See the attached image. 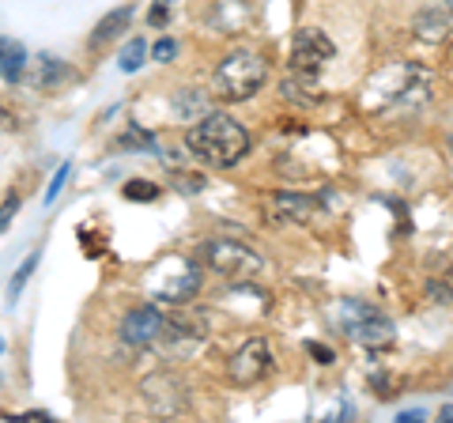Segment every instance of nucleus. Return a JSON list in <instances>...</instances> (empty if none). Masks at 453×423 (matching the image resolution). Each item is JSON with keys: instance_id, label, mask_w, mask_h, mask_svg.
Returning a JSON list of instances; mask_svg holds the SVG:
<instances>
[{"instance_id": "nucleus-1", "label": "nucleus", "mask_w": 453, "mask_h": 423, "mask_svg": "<svg viewBox=\"0 0 453 423\" xmlns=\"http://www.w3.org/2000/svg\"><path fill=\"white\" fill-rule=\"evenodd\" d=\"M186 148L193 159H201L208 166H234L250 155V133L226 114H204L189 129Z\"/></svg>"}, {"instance_id": "nucleus-2", "label": "nucleus", "mask_w": 453, "mask_h": 423, "mask_svg": "<svg viewBox=\"0 0 453 423\" xmlns=\"http://www.w3.org/2000/svg\"><path fill=\"white\" fill-rule=\"evenodd\" d=\"M427 95H431V73H423L416 65H393L366 83V106L371 110H381L389 103L419 106Z\"/></svg>"}, {"instance_id": "nucleus-3", "label": "nucleus", "mask_w": 453, "mask_h": 423, "mask_svg": "<svg viewBox=\"0 0 453 423\" xmlns=\"http://www.w3.org/2000/svg\"><path fill=\"white\" fill-rule=\"evenodd\" d=\"M265 80H268V61L250 50H234L219 61L211 88H216V98H223V103H246V98H253L265 88Z\"/></svg>"}, {"instance_id": "nucleus-4", "label": "nucleus", "mask_w": 453, "mask_h": 423, "mask_svg": "<svg viewBox=\"0 0 453 423\" xmlns=\"http://www.w3.org/2000/svg\"><path fill=\"white\" fill-rule=\"evenodd\" d=\"M201 291V269L189 258H166L148 273V295L159 306H186Z\"/></svg>"}, {"instance_id": "nucleus-5", "label": "nucleus", "mask_w": 453, "mask_h": 423, "mask_svg": "<svg viewBox=\"0 0 453 423\" xmlns=\"http://www.w3.org/2000/svg\"><path fill=\"white\" fill-rule=\"evenodd\" d=\"M204 261L226 284H246V280H257L265 273V258L257 250H250L246 242H238V238H208Z\"/></svg>"}, {"instance_id": "nucleus-6", "label": "nucleus", "mask_w": 453, "mask_h": 423, "mask_svg": "<svg viewBox=\"0 0 453 423\" xmlns=\"http://www.w3.org/2000/svg\"><path fill=\"white\" fill-rule=\"evenodd\" d=\"M273 344L265 341V336H253V341H246L242 348L231 356V363H226V378H231L234 386H257L261 378L273 371Z\"/></svg>"}, {"instance_id": "nucleus-7", "label": "nucleus", "mask_w": 453, "mask_h": 423, "mask_svg": "<svg viewBox=\"0 0 453 423\" xmlns=\"http://www.w3.org/2000/svg\"><path fill=\"white\" fill-rule=\"evenodd\" d=\"M329 58H336V46L333 38L318 31V27H306V31L295 35V46H291V73L299 76H318Z\"/></svg>"}, {"instance_id": "nucleus-8", "label": "nucleus", "mask_w": 453, "mask_h": 423, "mask_svg": "<svg viewBox=\"0 0 453 423\" xmlns=\"http://www.w3.org/2000/svg\"><path fill=\"white\" fill-rule=\"evenodd\" d=\"M268 223H288V227H299V223H314L321 216V201L318 196H306V193H273L268 196V208H265Z\"/></svg>"}, {"instance_id": "nucleus-9", "label": "nucleus", "mask_w": 453, "mask_h": 423, "mask_svg": "<svg viewBox=\"0 0 453 423\" xmlns=\"http://www.w3.org/2000/svg\"><path fill=\"white\" fill-rule=\"evenodd\" d=\"M163 310H159V303H144V306H136V310H129L125 314V321H121V341L125 344H151V341H159L163 336Z\"/></svg>"}, {"instance_id": "nucleus-10", "label": "nucleus", "mask_w": 453, "mask_h": 423, "mask_svg": "<svg viewBox=\"0 0 453 423\" xmlns=\"http://www.w3.org/2000/svg\"><path fill=\"white\" fill-rule=\"evenodd\" d=\"M144 397L151 404V412H159V416L186 412V389H181L174 374H151L144 382Z\"/></svg>"}, {"instance_id": "nucleus-11", "label": "nucleus", "mask_w": 453, "mask_h": 423, "mask_svg": "<svg viewBox=\"0 0 453 423\" xmlns=\"http://www.w3.org/2000/svg\"><path fill=\"white\" fill-rule=\"evenodd\" d=\"M348 336H351V341H356V344H363V348H389V344L396 341L393 326H389V321L378 314V310H374V314H366V318H363L359 326L351 329Z\"/></svg>"}, {"instance_id": "nucleus-12", "label": "nucleus", "mask_w": 453, "mask_h": 423, "mask_svg": "<svg viewBox=\"0 0 453 423\" xmlns=\"http://www.w3.org/2000/svg\"><path fill=\"white\" fill-rule=\"evenodd\" d=\"M412 35H416L419 42H427V46H438V42H446V35H449V12L423 8L419 16L412 19Z\"/></svg>"}, {"instance_id": "nucleus-13", "label": "nucleus", "mask_w": 453, "mask_h": 423, "mask_svg": "<svg viewBox=\"0 0 453 423\" xmlns=\"http://www.w3.org/2000/svg\"><path fill=\"white\" fill-rule=\"evenodd\" d=\"M27 73V50L16 38H0V80L16 83Z\"/></svg>"}, {"instance_id": "nucleus-14", "label": "nucleus", "mask_w": 453, "mask_h": 423, "mask_svg": "<svg viewBox=\"0 0 453 423\" xmlns=\"http://www.w3.org/2000/svg\"><path fill=\"white\" fill-rule=\"evenodd\" d=\"M310 80H314V76H299V73H295V76H288L280 83V95L288 98V103H295V106H318L321 91L310 88Z\"/></svg>"}, {"instance_id": "nucleus-15", "label": "nucleus", "mask_w": 453, "mask_h": 423, "mask_svg": "<svg viewBox=\"0 0 453 423\" xmlns=\"http://www.w3.org/2000/svg\"><path fill=\"white\" fill-rule=\"evenodd\" d=\"M129 23H133V12H129V8H118V12H110V16H106L103 23L95 27V35H91V46L98 50V46H103V42L118 38V35H121V31H125V27H129Z\"/></svg>"}, {"instance_id": "nucleus-16", "label": "nucleus", "mask_w": 453, "mask_h": 423, "mask_svg": "<svg viewBox=\"0 0 453 423\" xmlns=\"http://www.w3.org/2000/svg\"><path fill=\"white\" fill-rule=\"evenodd\" d=\"M68 76V68L61 65V61H57V58H42L38 61V76H35V83H38V88H53V83L57 80H65Z\"/></svg>"}, {"instance_id": "nucleus-17", "label": "nucleus", "mask_w": 453, "mask_h": 423, "mask_svg": "<svg viewBox=\"0 0 453 423\" xmlns=\"http://www.w3.org/2000/svg\"><path fill=\"white\" fill-rule=\"evenodd\" d=\"M144 61H148V42L144 38H133L129 46L121 50V68H125V73H136Z\"/></svg>"}, {"instance_id": "nucleus-18", "label": "nucleus", "mask_w": 453, "mask_h": 423, "mask_svg": "<svg viewBox=\"0 0 453 423\" xmlns=\"http://www.w3.org/2000/svg\"><path fill=\"white\" fill-rule=\"evenodd\" d=\"M371 393L374 397H381V401H389V397H396V386H401V378L396 374H378V378H371Z\"/></svg>"}, {"instance_id": "nucleus-19", "label": "nucleus", "mask_w": 453, "mask_h": 423, "mask_svg": "<svg viewBox=\"0 0 453 423\" xmlns=\"http://www.w3.org/2000/svg\"><path fill=\"white\" fill-rule=\"evenodd\" d=\"M35 269H38V253H31V258H27V261L19 265V273L12 276V299H16V295L23 291V284H27V280L35 276Z\"/></svg>"}, {"instance_id": "nucleus-20", "label": "nucleus", "mask_w": 453, "mask_h": 423, "mask_svg": "<svg viewBox=\"0 0 453 423\" xmlns=\"http://www.w3.org/2000/svg\"><path fill=\"white\" fill-rule=\"evenodd\" d=\"M125 196H129V201H155V196H159V186H151V181H129V186H125Z\"/></svg>"}, {"instance_id": "nucleus-21", "label": "nucleus", "mask_w": 453, "mask_h": 423, "mask_svg": "<svg viewBox=\"0 0 453 423\" xmlns=\"http://www.w3.org/2000/svg\"><path fill=\"white\" fill-rule=\"evenodd\" d=\"M129 144H136L140 151H148V148H155V140H151L144 129H129V133H125V136L118 140V148H125V151H129ZM136 148H133V151H136Z\"/></svg>"}, {"instance_id": "nucleus-22", "label": "nucleus", "mask_w": 453, "mask_h": 423, "mask_svg": "<svg viewBox=\"0 0 453 423\" xmlns=\"http://www.w3.org/2000/svg\"><path fill=\"white\" fill-rule=\"evenodd\" d=\"M306 351H310V359H314L318 366H333V363H336V351H333L329 344H318V341H310V344H306Z\"/></svg>"}, {"instance_id": "nucleus-23", "label": "nucleus", "mask_w": 453, "mask_h": 423, "mask_svg": "<svg viewBox=\"0 0 453 423\" xmlns=\"http://www.w3.org/2000/svg\"><path fill=\"white\" fill-rule=\"evenodd\" d=\"M68 171H73V166H68V163H61V166H57V174H53L50 189H46V204H53L57 196H61V189H65V178H68Z\"/></svg>"}, {"instance_id": "nucleus-24", "label": "nucleus", "mask_w": 453, "mask_h": 423, "mask_svg": "<svg viewBox=\"0 0 453 423\" xmlns=\"http://www.w3.org/2000/svg\"><path fill=\"white\" fill-rule=\"evenodd\" d=\"M151 53H155V61H163V65H166V61H174V58H178V42H174V38H159Z\"/></svg>"}, {"instance_id": "nucleus-25", "label": "nucleus", "mask_w": 453, "mask_h": 423, "mask_svg": "<svg viewBox=\"0 0 453 423\" xmlns=\"http://www.w3.org/2000/svg\"><path fill=\"white\" fill-rule=\"evenodd\" d=\"M16 212H19V196H8V201H4V204H0V231H4V227H8V219H12V216H16Z\"/></svg>"}, {"instance_id": "nucleus-26", "label": "nucleus", "mask_w": 453, "mask_h": 423, "mask_svg": "<svg viewBox=\"0 0 453 423\" xmlns=\"http://www.w3.org/2000/svg\"><path fill=\"white\" fill-rule=\"evenodd\" d=\"M427 295H431V303H453V288H446V284H431L427 288Z\"/></svg>"}, {"instance_id": "nucleus-27", "label": "nucleus", "mask_w": 453, "mask_h": 423, "mask_svg": "<svg viewBox=\"0 0 453 423\" xmlns=\"http://www.w3.org/2000/svg\"><path fill=\"white\" fill-rule=\"evenodd\" d=\"M148 19H151V27H163V23L170 19V8H163V4H155V8H151V16H148Z\"/></svg>"}, {"instance_id": "nucleus-28", "label": "nucleus", "mask_w": 453, "mask_h": 423, "mask_svg": "<svg viewBox=\"0 0 453 423\" xmlns=\"http://www.w3.org/2000/svg\"><path fill=\"white\" fill-rule=\"evenodd\" d=\"M396 419H401V423H423V419H427V412H423V408H412V412H401Z\"/></svg>"}, {"instance_id": "nucleus-29", "label": "nucleus", "mask_w": 453, "mask_h": 423, "mask_svg": "<svg viewBox=\"0 0 453 423\" xmlns=\"http://www.w3.org/2000/svg\"><path fill=\"white\" fill-rule=\"evenodd\" d=\"M0 129H16V118H12L4 106H0Z\"/></svg>"}, {"instance_id": "nucleus-30", "label": "nucleus", "mask_w": 453, "mask_h": 423, "mask_svg": "<svg viewBox=\"0 0 453 423\" xmlns=\"http://www.w3.org/2000/svg\"><path fill=\"white\" fill-rule=\"evenodd\" d=\"M23 423H38V419H50V412H27V416H19Z\"/></svg>"}, {"instance_id": "nucleus-31", "label": "nucleus", "mask_w": 453, "mask_h": 423, "mask_svg": "<svg viewBox=\"0 0 453 423\" xmlns=\"http://www.w3.org/2000/svg\"><path fill=\"white\" fill-rule=\"evenodd\" d=\"M438 416H442L446 423H453V404H446V408H442V412H438Z\"/></svg>"}, {"instance_id": "nucleus-32", "label": "nucleus", "mask_w": 453, "mask_h": 423, "mask_svg": "<svg viewBox=\"0 0 453 423\" xmlns=\"http://www.w3.org/2000/svg\"><path fill=\"white\" fill-rule=\"evenodd\" d=\"M155 4H163V8H170V4H174V0H155Z\"/></svg>"}, {"instance_id": "nucleus-33", "label": "nucleus", "mask_w": 453, "mask_h": 423, "mask_svg": "<svg viewBox=\"0 0 453 423\" xmlns=\"http://www.w3.org/2000/svg\"><path fill=\"white\" fill-rule=\"evenodd\" d=\"M446 12H453V0H446Z\"/></svg>"}, {"instance_id": "nucleus-34", "label": "nucleus", "mask_w": 453, "mask_h": 423, "mask_svg": "<svg viewBox=\"0 0 453 423\" xmlns=\"http://www.w3.org/2000/svg\"><path fill=\"white\" fill-rule=\"evenodd\" d=\"M0 351H4V336H0Z\"/></svg>"}]
</instances>
